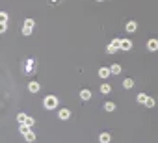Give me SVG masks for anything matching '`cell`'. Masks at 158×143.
<instances>
[{
  "label": "cell",
  "instance_id": "obj_1",
  "mask_svg": "<svg viewBox=\"0 0 158 143\" xmlns=\"http://www.w3.org/2000/svg\"><path fill=\"white\" fill-rule=\"evenodd\" d=\"M43 106L47 108V110H54V108L58 106V99L54 97V95H49V97H45V100H43Z\"/></svg>",
  "mask_w": 158,
  "mask_h": 143
},
{
  "label": "cell",
  "instance_id": "obj_2",
  "mask_svg": "<svg viewBox=\"0 0 158 143\" xmlns=\"http://www.w3.org/2000/svg\"><path fill=\"white\" fill-rule=\"evenodd\" d=\"M119 46H121V39H114L112 43L106 46V52H108V54H114V52L119 50Z\"/></svg>",
  "mask_w": 158,
  "mask_h": 143
},
{
  "label": "cell",
  "instance_id": "obj_3",
  "mask_svg": "<svg viewBox=\"0 0 158 143\" xmlns=\"http://www.w3.org/2000/svg\"><path fill=\"white\" fill-rule=\"evenodd\" d=\"M130 49H132V41H130V39H121L119 50H130Z\"/></svg>",
  "mask_w": 158,
  "mask_h": 143
},
{
  "label": "cell",
  "instance_id": "obj_4",
  "mask_svg": "<svg viewBox=\"0 0 158 143\" xmlns=\"http://www.w3.org/2000/svg\"><path fill=\"white\" fill-rule=\"evenodd\" d=\"M58 117H60L61 121L69 119V117H71V110H67V108H61V110H60V113H58Z\"/></svg>",
  "mask_w": 158,
  "mask_h": 143
},
{
  "label": "cell",
  "instance_id": "obj_5",
  "mask_svg": "<svg viewBox=\"0 0 158 143\" xmlns=\"http://www.w3.org/2000/svg\"><path fill=\"white\" fill-rule=\"evenodd\" d=\"M147 50H151V52L158 50V39H149V43H147Z\"/></svg>",
  "mask_w": 158,
  "mask_h": 143
},
{
  "label": "cell",
  "instance_id": "obj_6",
  "mask_svg": "<svg viewBox=\"0 0 158 143\" xmlns=\"http://www.w3.org/2000/svg\"><path fill=\"white\" fill-rule=\"evenodd\" d=\"M110 74H112L110 67H100V69H99V76H100V78H108Z\"/></svg>",
  "mask_w": 158,
  "mask_h": 143
},
{
  "label": "cell",
  "instance_id": "obj_7",
  "mask_svg": "<svg viewBox=\"0 0 158 143\" xmlns=\"http://www.w3.org/2000/svg\"><path fill=\"white\" fill-rule=\"evenodd\" d=\"M125 28H127V32H130V33H132V32H136V28H138V23H136V20H128Z\"/></svg>",
  "mask_w": 158,
  "mask_h": 143
},
{
  "label": "cell",
  "instance_id": "obj_8",
  "mask_svg": "<svg viewBox=\"0 0 158 143\" xmlns=\"http://www.w3.org/2000/svg\"><path fill=\"white\" fill-rule=\"evenodd\" d=\"M110 139H112V136H110L108 132H102V134L99 136V141H100V143H110Z\"/></svg>",
  "mask_w": 158,
  "mask_h": 143
},
{
  "label": "cell",
  "instance_id": "obj_9",
  "mask_svg": "<svg viewBox=\"0 0 158 143\" xmlns=\"http://www.w3.org/2000/svg\"><path fill=\"white\" fill-rule=\"evenodd\" d=\"M80 99L82 100H89V99H91V91H89V89H82L80 91Z\"/></svg>",
  "mask_w": 158,
  "mask_h": 143
},
{
  "label": "cell",
  "instance_id": "obj_10",
  "mask_svg": "<svg viewBox=\"0 0 158 143\" xmlns=\"http://www.w3.org/2000/svg\"><path fill=\"white\" fill-rule=\"evenodd\" d=\"M26 74H32L33 73V60H28V61H26Z\"/></svg>",
  "mask_w": 158,
  "mask_h": 143
},
{
  "label": "cell",
  "instance_id": "obj_11",
  "mask_svg": "<svg viewBox=\"0 0 158 143\" xmlns=\"http://www.w3.org/2000/svg\"><path fill=\"white\" fill-rule=\"evenodd\" d=\"M132 86H134V80L132 78H125V80H123V87H125V89H130Z\"/></svg>",
  "mask_w": 158,
  "mask_h": 143
},
{
  "label": "cell",
  "instance_id": "obj_12",
  "mask_svg": "<svg viewBox=\"0 0 158 143\" xmlns=\"http://www.w3.org/2000/svg\"><path fill=\"white\" fill-rule=\"evenodd\" d=\"M28 89H30L32 93H37V91H39V84H37V82H30V84H28Z\"/></svg>",
  "mask_w": 158,
  "mask_h": 143
},
{
  "label": "cell",
  "instance_id": "obj_13",
  "mask_svg": "<svg viewBox=\"0 0 158 143\" xmlns=\"http://www.w3.org/2000/svg\"><path fill=\"white\" fill-rule=\"evenodd\" d=\"M110 91H112V87H110V84H102V86H100V93H102V95H108Z\"/></svg>",
  "mask_w": 158,
  "mask_h": 143
},
{
  "label": "cell",
  "instance_id": "obj_14",
  "mask_svg": "<svg viewBox=\"0 0 158 143\" xmlns=\"http://www.w3.org/2000/svg\"><path fill=\"white\" fill-rule=\"evenodd\" d=\"M110 71H112V74H119V73H121V65H117V63H114L112 67H110Z\"/></svg>",
  "mask_w": 158,
  "mask_h": 143
},
{
  "label": "cell",
  "instance_id": "obj_15",
  "mask_svg": "<svg viewBox=\"0 0 158 143\" xmlns=\"http://www.w3.org/2000/svg\"><path fill=\"white\" fill-rule=\"evenodd\" d=\"M24 139H26V141H33V139H36V134H33L32 130H28V132L24 134Z\"/></svg>",
  "mask_w": 158,
  "mask_h": 143
},
{
  "label": "cell",
  "instance_id": "obj_16",
  "mask_svg": "<svg viewBox=\"0 0 158 143\" xmlns=\"http://www.w3.org/2000/svg\"><path fill=\"white\" fill-rule=\"evenodd\" d=\"M104 110H106V112H114V110H115V104H114V102H106V104H104Z\"/></svg>",
  "mask_w": 158,
  "mask_h": 143
},
{
  "label": "cell",
  "instance_id": "obj_17",
  "mask_svg": "<svg viewBox=\"0 0 158 143\" xmlns=\"http://www.w3.org/2000/svg\"><path fill=\"white\" fill-rule=\"evenodd\" d=\"M8 13H6V11H0V23H8Z\"/></svg>",
  "mask_w": 158,
  "mask_h": 143
},
{
  "label": "cell",
  "instance_id": "obj_18",
  "mask_svg": "<svg viewBox=\"0 0 158 143\" xmlns=\"http://www.w3.org/2000/svg\"><path fill=\"white\" fill-rule=\"evenodd\" d=\"M23 33H24V36H30V33H32V26H23Z\"/></svg>",
  "mask_w": 158,
  "mask_h": 143
},
{
  "label": "cell",
  "instance_id": "obj_19",
  "mask_svg": "<svg viewBox=\"0 0 158 143\" xmlns=\"http://www.w3.org/2000/svg\"><path fill=\"white\" fill-rule=\"evenodd\" d=\"M145 100H147V95H145V93H140V95H138V102L145 104Z\"/></svg>",
  "mask_w": 158,
  "mask_h": 143
},
{
  "label": "cell",
  "instance_id": "obj_20",
  "mask_svg": "<svg viewBox=\"0 0 158 143\" xmlns=\"http://www.w3.org/2000/svg\"><path fill=\"white\" fill-rule=\"evenodd\" d=\"M145 106H147V108H153V106H154V99L147 97V100H145Z\"/></svg>",
  "mask_w": 158,
  "mask_h": 143
},
{
  "label": "cell",
  "instance_id": "obj_21",
  "mask_svg": "<svg viewBox=\"0 0 158 143\" xmlns=\"http://www.w3.org/2000/svg\"><path fill=\"white\" fill-rule=\"evenodd\" d=\"M26 117H28V115H24V113H19V115H17V121H19V123H24V121H26Z\"/></svg>",
  "mask_w": 158,
  "mask_h": 143
},
{
  "label": "cell",
  "instance_id": "obj_22",
  "mask_svg": "<svg viewBox=\"0 0 158 143\" xmlns=\"http://www.w3.org/2000/svg\"><path fill=\"white\" fill-rule=\"evenodd\" d=\"M24 24H26V26H32V28H33V24H36V20H33V19H26V20H24Z\"/></svg>",
  "mask_w": 158,
  "mask_h": 143
},
{
  "label": "cell",
  "instance_id": "obj_23",
  "mask_svg": "<svg viewBox=\"0 0 158 143\" xmlns=\"http://www.w3.org/2000/svg\"><path fill=\"white\" fill-rule=\"evenodd\" d=\"M24 123H26V125H28V126L32 128V126H33V123H36V121H33L32 117H26V121H24Z\"/></svg>",
  "mask_w": 158,
  "mask_h": 143
},
{
  "label": "cell",
  "instance_id": "obj_24",
  "mask_svg": "<svg viewBox=\"0 0 158 143\" xmlns=\"http://www.w3.org/2000/svg\"><path fill=\"white\" fill-rule=\"evenodd\" d=\"M6 32V23H0V33Z\"/></svg>",
  "mask_w": 158,
  "mask_h": 143
},
{
  "label": "cell",
  "instance_id": "obj_25",
  "mask_svg": "<svg viewBox=\"0 0 158 143\" xmlns=\"http://www.w3.org/2000/svg\"><path fill=\"white\" fill-rule=\"evenodd\" d=\"M97 2H102V0H97Z\"/></svg>",
  "mask_w": 158,
  "mask_h": 143
}]
</instances>
